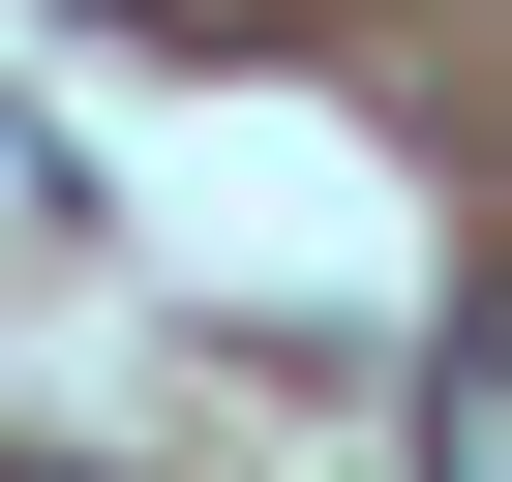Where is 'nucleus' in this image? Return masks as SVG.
I'll return each mask as SVG.
<instances>
[{"mask_svg":"<svg viewBox=\"0 0 512 482\" xmlns=\"http://www.w3.org/2000/svg\"><path fill=\"white\" fill-rule=\"evenodd\" d=\"M422 482H512V272H482L452 362H422Z\"/></svg>","mask_w":512,"mask_h":482,"instance_id":"obj_1","label":"nucleus"}]
</instances>
